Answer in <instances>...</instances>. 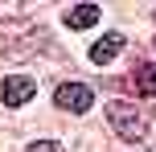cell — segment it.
<instances>
[{
  "label": "cell",
  "instance_id": "6da1fadb",
  "mask_svg": "<svg viewBox=\"0 0 156 152\" xmlns=\"http://www.w3.org/2000/svg\"><path fill=\"white\" fill-rule=\"evenodd\" d=\"M107 119H111V128H115L127 144H140V140L148 136V119H144V111L136 103H123V99L107 103Z\"/></svg>",
  "mask_w": 156,
  "mask_h": 152
},
{
  "label": "cell",
  "instance_id": "7a4b0ae2",
  "mask_svg": "<svg viewBox=\"0 0 156 152\" xmlns=\"http://www.w3.org/2000/svg\"><path fill=\"white\" fill-rule=\"evenodd\" d=\"M54 103L62 107V111L82 115V111H90V103H94V90L86 87V82H62V87L54 90Z\"/></svg>",
  "mask_w": 156,
  "mask_h": 152
},
{
  "label": "cell",
  "instance_id": "3957f363",
  "mask_svg": "<svg viewBox=\"0 0 156 152\" xmlns=\"http://www.w3.org/2000/svg\"><path fill=\"white\" fill-rule=\"evenodd\" d=\"M33 95H37V82H33V78H25V74H12V78H4V90H0L4 107H21V103H29Z\"/></svg>",
  "mask_w": 156,
  "mask_h": 152
},
{
  "label": "cell",
  "instance_id": "277c9868",
  "mask_svg": "<svg viewBox=\"0 0 156 152\" xmlns=\"http://www.w3.org/2000/svg\"><path fill=\"white\" fill-rule=\"evenodd\" d=\"M119 49H123V37H119V33H103V37L90 45V62H94V66H107Z\"/></svg>",
  "mask_w": 156,
  "mask_h": 152
},
{
  "label": "cell",
  "instance_id": "5b68a950",
  "mask_svg": "<svg viewBox=\"0 0 156 152\" xmlns=\"http://www.w3.org/2000/svg\"><path fill=\"white\" fill-rule=\"evenodd\" d=\"M99 16H103V8H99V4H74L70 12H62V21L70 25V29H90Z\"/></svg>",
  "mask_w": 156,
  "mask_h": 152
},
{
  "label": "cell",
  "instance_id": "8992f818",
  "mask_svg": "<svg viewBox=\"0 0 156 152\" xmlns=\"http://www.w3.org/2000/svg\"><path fill=\"white\" fill-rule=\"evenodd\" d=\"M136 90H140L144 99L156 95V62H148V66H140V70H136Z\"/></svg>",
  "mask_w": 156,
  "mask_h": 152
},
{
  "label": "cell",
  "instance_id": "52a82bcc",
  "mask_svg": "<svg viewBox=\"0 0 156 152\" xmlns=\"http://www.w3.org/2000/svg\"><path fill=\"white\" fill-rule=\"evenodd\" d=\"M0 16L12 21V16H25V4H0Z\"/></svg>",
  "mask_w": 156,
  "mask_h": 152
},
{
  "label": "cell",
  "instance_id": "ba28073f",
  "mask_svg": "<svg viewBox=\"0 0 156 152\" xmlns=\"http://www.w3.org/2000/svg\"><path fill=\"white\" fill-rule=\"evenodd\" d=\"M29 152H62L54 144V140H37V144H29Z\"/></svg>",
  "mask_w": 156,
  "mask_h": 152
}]
</instances>
